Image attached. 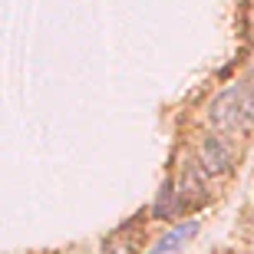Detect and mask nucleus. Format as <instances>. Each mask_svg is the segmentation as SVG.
<instances>
[{
    "label": "nucleus",
    "mask_w": 254,
    "mask_h": 254,
    "mask_svg": "<svg viewBox=\"0 0 254 254\" xmlns=\"http://www.w3.org/2000/svg\"><path fill=\"white\" fill-rule=\"evenodd\" d=\"M211 126L218 132L228 135H245L248 129H254V86H231L218 96L211 109Z\"/></svg>",
    "instance_id": "nucleus-1"
},
{
    "label": "nucleus",
    "mask_w": 254,
    "mask_h": 254,
    "mask_svg": "<svg viewBox=\"0 0 254 254\" xmlns=\"http://www.w3.org/2000/svg\"><path fill=\"white\" fill-rule=\"evenodd\" d=\"M195 231H198V225H195V221H189V225L175 228V231H169V235H165V238L159 241V248H152L149 254H175V251H179V248L185 245V241H189L191 235H195Z\"/></svg>",
    "instance_id": "nucleus-4"
},
{
    "label": "nucleus",
    "mask_w": 254,
    "mask_h": 254,
    "mask_svg": "<svg viewBox=\"0 0 254 254\" xmlns=\"http://www.w3.org/2000/svg\"><path fill=\"white\" fill-rule=\"evenodd\" d=\"M198 165L205 169V175H225L231 169V149L225 145L221 135H205L198 145Z\"/></svg>",
    "instance_id": "nucleus-3"
},
{
    "label": "nucleus",
    "mask_w": 254,
    "mask_h": 254,
    "mask_svg": "<svg viewBox=\"0 0 254 254\" xmlns=\"http://www.w3.org/2000/svg\"><path fill=\"white\" fill-rule=\"evenodd\" d=\"M165 195L172 198V211H195L208 201V189H205V169L198 162L185 159L175 172V182H172Z\"/></svg>",
    "instance_id": "nucleus-2"
}]
</instances>
